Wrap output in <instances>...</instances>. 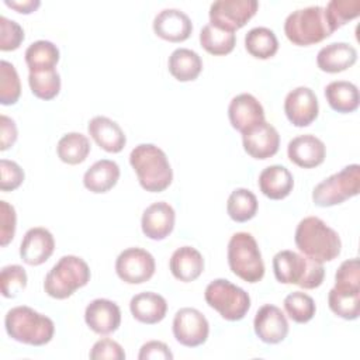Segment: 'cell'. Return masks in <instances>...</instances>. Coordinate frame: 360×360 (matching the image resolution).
Masks as SVG:
<instances>
[{
    "label": "cell",
    "instance_id": "cell-1",
    "mask_svg": "<svg viewBox=\"0 0 360 360\" xmlns=\"http://www.w3.org/2000/svg\"><path fill=\"white\" fill-rule=\"evenodd\" d=\"M294 240L304 256L319 263L336 259L342 250L339 233L318 217L301 219L295 228Z\"/></svg>",
    "mask_w": 360,
    "mask_h": 360
},
{
    "label": "cell",
    "instance_id": "cell-2",
    "mask_svg": "<svg viewBox=\"0 0 360 360\" xmlns=\"http://www.w3.org/2000/svg\"><path fill=\"white\" fill-rule=\"evenodd\" d=\"M129 163L141 187L149 193L166 190L173 180V170L166 153L153 143H139L129 153Z\"/></svg>",
    "mask_w": 360,
    "mask_h": 360
},
{
    "label": "cell",
    "instance_id": "cell-3",
    "mask_svg": "<svg viewBox=\"0 0 360 360\" xmlns=\"http://www.w3.org/2000/svg\"><path fill=\"white\" fill-rule=\"evenodd\" d=\"M4 328L11 339L30 346H44L55 333L53 321L27 305L11 308L6 314Z\"/></svg>",
    "mask_w": 360,
    "mask_h": 360
},
{
    "label": "cell",
    "instance_id": "cell-4",
    "mask_svg": "<svg viewBox=\"0 0 360 360\" xmlns=\"http://www.w3.org/2000/svg\"><path fill=\"white\" fill-rule=\"evenodd\" d=\"M273 271L278 283L295 284L304 290L318 288L325 278L322 263L288 249L274 255Z\"/></svg>",
    "mask_w": 360,
    "mask_h": 360
},
{
    "label": "cell",
    "instance_id": "cell-5",
    "mask_svg": "<svg viewBox=\"0 0 360 360\" xmlns=\"http://www.w3.org/2000/svg\"><path fill=\"white\" fill-rule=\"evenodd\" d=\"M89 264L79 256H62L46 273L44 280L45 292L55 300L69 298L76 290L90 281Z\"/></svg>",
    "mask_w": 360,
    "mask_h": 360
},
{
    "label": "cell",
    "instance_id": "cell-6",
    "mask_svg": "<svg viewBox=\"0 0 360 360\" xmlns=\"http://www.w3.org/2000/svg\"><path fill=\"white\" fill-rule=\"evenodd\" d=\"M284 34L290 42L308 46L322 42L332 35L325 10L321 6H309L290 13L284 21Z\"/></svg>",
    "mask_w": 360,
    "mask_h": 360
},
{
    "label": "cell",
    "instance_id": "cell-7",
    "mask_svg": "<svg viewBox=\"0 0 360 360\" xmlns=\"http://www.w3.org/2000/svg\"><path fill=\"white\" fill-rule=\"evenodd\" d=\"M231 271L246 283H259L264 276V263L259 245L252 233L236 232L228 242Z\"/></svg>",
    "mask_w": 360,
    "mask_h": 360
},
{
    "label": "cell",
    "instance_id": "cell-8",
    "mask_svg": "<svg viewBox=\"0 0 360 360\" xmlns=\"http://www.w3.org/2000/svg\"><path fill=\"white\" fill-rule=\"evenodd\" d=\"M205 302L224 319L235 322L245 318L250 308L249 294L226 278H215L204 292Z\"/></svg>",
    "mask_w": 360,
    "mask_h": 360
},
{
    "label": "cell",
    "instance_id": "cell-9",
    "mask_svg": "<svg viewBox=\"0 0 360 360\" xmlns=\"http://www.w3.org/2000/svg\"><path fill=\"white\" fill-rule=\"evenodd\" d=\"M360 191V166H345L340 172L323 179L314 187L312 201L318 207H333L356 197Z\"/></svg>",
    "mask_w": 360,
    "mask_h": 360
},
{
    "label": "cell",
    "instance_id": "cell-10",
    "mask_svg": "<svg viewBox=\"0 0 360 360\" xmlns=\"http://www.w3.org/2000/svg\"><path fill=\"white\" fill-rule=\"evenodd\" d=\"M257 8L256 0H217L210 6V24L235 32L248 24Z\"/></svg>",
    "mask_w": 360,
    "mask_h": 360
},
{
    "label": "cell",
    "instance_id": "cell-11",
    "mask_svg": "<svg viewBox=\"0 0 360 360\" xmlns=\"http://www.w3.org/2000/svg\"><path fill=\"white\" fill-rule=\"evenodd\" d=\"M155 270L153 256L142 248H128L115 260V273L127 284H142L152 278Z\"/></svg>",
    "mask_w": 360,
    "mask_h": 360
},
{
    "label": "cell",
    "instance_id": "cell-12",
    "mask_svg": "<svg viewBox=\"0 0 360 360\" xmlns=\"http://www.w3.org/2000/svg\"><path fill=\"white\" fill-rule=\"evenodd\" d=\"M173 335L176 340L186 347H197L207 342L210 323L207 318L195 308H181L173 318Z\"/></svg>",
    "mask_w": 360,
    "mask_h": 360
},
{
    "label": "cell",
    "instance_id": "cell-13",
    "mask_svg": "<svg viewBox=\"0 0 360 360\" xmlns=\"http://www.w3.org/2000/svg\"><path fill=\"white\" fill-rule=\"evenodd\" d=\"M284 112L294 127L302 128L311 125L319 112L316 94L307 86L295 87L285 96Z\"/></svg>",
    "mask_w": 360,
    "mask_h": 360
},
{
    "label": "cell",
    "instance_id": "cell-14",
    "mask_svg": "<svg viewBox=\"0 0 360 360\" xmlns=\"http://www.w3.org/2000/svg\"><path fill=\"white\" fill-rule=\"evenodd\" d=\"M253 328L256 336L269 345L280 343L288 335V322L284 312L271 304H266L257 309Z\"/></svg>",
    "mask_w": 360,
    "mask_h": 360
},
{
    "label": "cell",
    "instance_id": "cell-15",
    "mask_svg": "<svg viewBox=\"0 0 360 360\" xmlns=\"http://www.w3.org/2000/svg\"><path fill=\"white\" fill-rule=\"evenodd\" d=\"M242 143L245 152L259 160L269 159L278 152L280 135L277 129L266 120L245 134H242Z\"/></svg>",
    "mask_w": 360,
    "mask_h": 360
},
{
    "label": "cell",
    "instance_id": "cell-16",
    "mask_svg": "<svg viewBox=\"0 0 360 360\" xmlns=\"http://www.w3.org/2000/svg\"><path fill=\"white\" fill-rule=\"evenodd\" d=\"M228 118L233 129L245 134L255 125L264 121V110L255 96L242 93L231 100L228 107Z\"/></svg>",
    "mask_w": 360,
    "mask_h": 360
},
{
    "label": "cell",
    "instance_id": "cell-17",
    "mask_svg": "<svg viewBox=\"0 0 360 360\" xmlns=\"http://www.w3.org/2000/svg\"><path fill=\"white\" fill-rule=\"evenodd\" d=\"M176 221L173 207L166 201H158L145 208L141 218V228L146 238L152 240H163L167 238Z\"/></svg>",
    "mask_w": 360,
    "mask_h": 360
},
{
    "label": "cell",
    "instance_id": "cell-18",
    "mask_svg": "<svg viewBox=\"0 0 360 360\" xmlns=\"http://www.w3.org/2000/svg\"><path fill=\"white\" fill-rule=\"evenodd\" d=\"M84 321L94 333L110 335L121 325V309L111 300L96 298L86 307Z\"/></svg>",
    "mask_w": 360,
    "mask_h": 360
},
{
    "label": "cell",
    "instance_id": "cell-19",
    "mask_svg": "<svg viewBox=\"0 0 360 360\" xmlns=\"http://www.w3.org/2000/svg\"><path fill=\"white\" fill-rule=\"evenodd\" d=\"M53 250V235L46 228L35 226L25 232L20 245V257L30 266H39L52 256Z\"/></svg>",
    "mask_w": 360,
    "mask_h": 360
},
{
    "label": "cell",
    "instance_id": "cell-20",
    "mask_svg": "<svg viewBox=\"0 0 360 360\" xmlns=\"http://www.w3.org/2000/svg\"><path fill=\"white\" fill-rule=\"evenodd\" d=\"M155 34L169 42H183L193 32L190 17L179 8H165L159 11L153 20Z\"/></svg>",
    "mask_w": 360,
    "mask_h": 360
},
{
    "label": "cell",
    "instance_id": "cell-21",
    "mask_svg": "<svg viewBox=\"0 0 360 360\" xmlns=\"http://www.w3.org/2000/svg\"><path fill=\"white\" fill-rule=\"evenodd\" d=\"M287 155L294 165L302 169H312L323 163L326 158V146L315 135H298L288 142Z\"/></svg>",
    "mask_w": 360,
    "mask_h": 360
},
{
    "label": "cell",
    "instance_id": "cell-22",
    "mask_svg": "<svg viewBox=\"0 0 360 360\" xmlns=\"http://www.w3.org/2000/svg\"><path fill=\"white\" fill-rule=\"evenodd\" d=\"M89 135L93 141L108 153H118L127 143V136L122 128L108 117L96 115L89 121Z\"/></svg>",
    "mask_w": 360,
    "mask_h": 360
},
{
    "label": "cell",
    "instance_id": "cell-23",
    "mask_svg": "<svg viewBox=\"0 0 360 360\" xmlns=\"http://www.w3.org/2000/svg\"><path fill=\"white\" fill-rule=\"evenodd\" d=\"M357 60V51L347 42H332L319 49L316 65L322 72L339 73L352 68Z\"/></svg>",
    "mask_w": 360,
    "mask_h": 360
},
{
    "label": "cell",
    "instance_id": "cell-24",
    "mask_svg": "<svg viewBox=\"0 0 360 360\" xmlns=\"http://www.w3.org/2000/svg\"><path fill=\"white\" fill-rule=\"evenodd\" d=\"M129 311L138 322L155 325L165 319L167 312V302L165 297L158 292L143 291L131 298Z\"/></svg>",
    "mask_w": 360,
    "mask_h": 360
},
{
    "label": "cell",
    "instance_id": "cell-25",
    "mask_svg": "<svg viewBox=\"0 0 360 360\" xmlns=\"http://www.w3.org/2000/svg\"><path fill=\"white\" fill-rule=\"evenodd\" d=\"M259 188L270 200H283L292 191L294 177L291 172L281 165H271L259 174Z\"/></svg>",
    "mask_w": 360,
    "mask_h": 360
},
{
    "label": "cell",
    "instance_id": "cell-26",
    "mask_svg": "<svg viewBox=\"0 0 360 360\" xmlns=\"http://www.w3.org/2000/svg\"><path fill=\"white\" fill-rule=\"evenodd\" d=\"M169 267L174 278L183 283H190L201 276L204 270V257L195 248L181 246L173 252Z\"/></svg>",
    "mask_w": 360,
    "mask_h": 360
},
{
    "label": "cell",
    "instance_id": "cell-27",
    "mask_svg": "<svg viewBox=\"0 0 360 360\" xmlns=\"http://www.w3.org/2000/svg\"><path fill=\"white\" fill-rule=\"evenodd\" d=\"M120 179V166L110 159H100L94 162L83 176L84 187L94 193L103 194L110 191Z\"/></svg>",
    "mask_w": 360,
    "mask_h": 360
},
{
    "label": "cell",
    "instance_id": "cell-28",
    "mask_svg": "<svg viewBox=\"0 0 360 360\" xmlns=\"http://www.w3.org/2000/svg\"><path fill=\"white\" fill-rule=\"evenodd\" d=\"M325 97L329 107L340 114H349L359 108L360 94L354 83L335 80L325 87Z\"/></svg>",
    "mask_w": 360,
    "mask_h": 360
},
{
    "label": "cell",
    "instance_id": "cell-29",
    "mask_svg": "<svg viewBox=\"0 0 360 360\" xmlns=\"http://www.w3.org/2000/svg\"><path fill=\"white\" fill-rule=\"evenodd\" d=\"M167 68L176 80L191 82L200 76L202 60L197 52L188 48H177L170 53Z\"/></svg>",
    "mask_w": 360,
    "mask_h": 360
},
{
    "label": "cell",
    "instance_id": "cell-30",
    "mask_svg": "<svg viewBox=\"0 0 360 360\" xmlns=\"http://www.w3.org/2000/svg\"><path fill=\"white\" fill-rule=\"evenodd\" d=\"M246 51L257 59H269L278 51V39L273 30L267 27H255L245 35Z\"/></svg>",
    "mask_w": 360,
    "mask_h": 360
},
{
    "label": "cell",
    "instance_id": "cell-31",
    "mask_svg": "<svg viewBox=\"0 0 360 360\" xmlns=\"http://www.w3.org/2000/svg\"><path fill=\"white\" fill-rule=\"evenodd\" d=\"M89 138L80 132H68L65 134L58 145L56 153L58 158L66 165H79L86 160L90 153Z\"/></svg>",
    "mask_w": 360,
    "mask_h": 360
},
{
    "label": "cell",
    "instance_id": "cell-32",
    "mask_svg": "<svg viewBox=\"0 0 360 360\" xmlns=\"http://www.w3.org/2000/svg\"><path fill=\"white\" fill-rule=\"evenodd\" d=\"M24 56L30 72L56 69L59 62V49L53 42L39 39L28 45Z\"/></svg>",
    "mask_w": 360,
    "mask_h": 360
},
{
    "label": "cell",
    "instance_id": "cell-33",
    "mask_svg": "<svg viewBox=\"0 0 360 360\" xmlns=\"http://www.w3.org/2000/svg\"><path fill=\"white\" fill-rule=\"evenodd\" d=\"M257 198L248 188H235L226 201V212L235 222L250 221L257 212Z\"/></svg>",
    "mask_w": 360,
    "mask_h": 360
},
{
    "label": "cell",
    "instance_id": "cell-34",
    "mask_svg": "<svg viewBox=\"0 0 360 360\" xmlns=\"http://www.w3.org/2000/svg\"><path fill=\"white\" fill-rule=\"evenodd\" d=\"M200 44L208 53L222 56L233 51L236 37L235 32L224 31L221 28L214 27L212 24H207L200 31Z\"/></svg>",
    "mask_w": 360,
    "mask_h": 360
},
{
    "label": "cell",
    "instance_id": "cell-35",
    "mask_svg": "<svg viewBox=\"0 0 360 360\" xmlns=\"http://www.w3.org/2000/svg\"><path fill=\"white\" fill-rule=\"evenodd\" d=\"M28 84L32 94L41 100H52L60 91V76L56 69L31 70Z\"/></svg>",
    "mask_w": 360,
    "mask_h": 360
},
{
    "label": "cell",
    "instance_id": "cell-36",
    "mask_svg": "<svg viewBox=\"0 0 360 360\" xmlns=\"http://www.w3.org/2000/svg\"><path fill=\"white\" fill-rule=\"evenodd\" d=\"M330 311L346 321H354L360 315V292H345L332 288L328 294Z\"/></svg>",
    "mask_w": 360,
    "mask_h": 360
},
{
    "label": "cell",
    "instance_id": "cell-37",
    "mask_svg": "<svg viewBox=\"0 0 360 360\" xmlns=\"http://www.w3.org/2000/svg\"><path fill=\"white\" fill-rule=\"evenodd\" d=\"M325 17L329 28L336 31L360 14V0H332L326 4Z\"/></svg>",
    "mask_w": 360,
    "mask_h": 360
},
{
    "label": "cell",
    "instance_id": "cell-38",
    "mask_svg": "<svg viewBox=\"0 0 360 360\" xmlns=\"http://www.w3.org/2000/svg\"><path fill=\"white\" fill-rule=\"evenodd\" d=\"M284 309L294 322L307 323L315 316L316 305L311 295L302 291H294L284 298Z\"/></svg>",
    "mask_w": 360,
    "mask_h": 360
},
{
    "label": "cell",
    "instance_id": "cell-39",
    "mask_svg": "<svg viewBox=\"0 0 360 360\" xmlns=\"http://www.w3.org/2000/svg\"><path fill=\"white\" fill-rule=\"evenodd\" d=\"M21 94V83L13 63L0 62V103L3 105L15 104Z\"/></svg>",
    "mask_w": 360,
    "mask_h": 360
},
{
    "label": "cell",
    "instance_id": "cell-40",
    "mask_svg": "<svg viewBox=\"0 0 360 360\" xmlns=\"http://www.w3.org/2000/svg\"><path fill=\"white\" fill-rule=\"evenodd\" d=\"M333 288L345 292H360V263L357 257L345 260L338 267Z\"/></svg>",
    "mask_w": 360,
    "mask_h": 360
},
{
    "label": "cell",
    "instance_id": "cell-41",
    "mask_svg": "<svg viewBox=\"0 0 360 360\" xmlns=\"http://www.w3.org/2000/svg\"><path fill=\"white\" fill-rule=\"evenodd\" d=\"M27 287V273L20 264L4 266L0 271V288L1 295L6 298H14Z\"/></svg>",
    "mask_w": 360,
    "mask_h": 360
},
{
    "label": "cell",
    "instance_id": "cell-42",
    "mask_svg": "<svg viewBox=\"0 0 360 360\" xmlns=\"http://www.w3.org/2000/svg\"><path fill=\"white\" fill-rule=\"evenodd\" d=\"M24 41V30L14 20L7 17H0V49L1 51H14L20 48Z\"/></svg>",
    "mask_w": 360,
    "mask_h": 360
},
{
    "label": "cell",
    "instance_id": "cell-43",
    "mask_svg": "<svg viewBox=\"0 0 360 360\" xmlns=\"http://www.w3.org/2000/svg\"><path fill=\"white\" fill-rule=\"evenodd\" d=\"M0 190L1 191H13L18 188L24 181V170L18 163L8 159L0 160Z\"/></svg>",
    "mask_w": 360,
    "mask_h": 360
},
{
    "label": "cell",
    "instance_id": "cell-44",
    "mask_svg": "<svg viewBox=\"0 0 360 360\" xmlns=\"http://www.w3.org/2000/svg\"><path fill=\"white\" fill-rule=\"evenodd\" d=\"M89 356L91 360H124L125 352L118 342L104 338L93 345Z\"/></svg>",
    "mask_w": 360,
    "mask_h": 360
},
{
    "label": "cell",
    "instance_id": "cell-45",
    "mask_svg": "<svg viewBox=\"0 0 360 360\" xmlns=\"http://www.w3.org/2000/svg\"><path fill=\"white\" fill-rule=\"evenodd\" d=\"M17 226V214L13 205L7 201H0V245L7 246L15 233Z\"/></svg>",
    "mask_w": 360,
    "mask_h": 360
},
{
    "label": "cell",
    "instance_id": "cell-46",
    "mask_svg": "<svg viewBox=\"0 0 360 360\" xmlns=\"http://www.w3.org/2000/svg\"><path fill=\"white\" fill-rule=\"evenodd\" d=\"M139 360H172L173 353L169 346L160 340H149L141 346Z\"/></svg>",
    "mask_w": 360,
    "mask_h": 360
},
{
    "label": "cell",
    "instance_id": "cell-47",
    "mask_svg": "<svg viewBox=\"0 0 360 360\" xmlns=\"http://www.w3.org/2000/svg\"><path fill=\"white\" fill-rule=\"evenodd\" d=\"M18 131L13 118L0 115V150H7L17 141Z\"/></svg>",
    "mask_w": 360,
    "mask_h": 360
},
{
    "label": "cell",
    "instance_id": "cell-48",
    "mask_svg": "<svg viewBox=\"0 0 360 360\" xmlns=\"http://www.w3.org/2000/svg\"><path fill=\"white\" fill-rule=\"evenodd\" d=\"M4 4L13 10H15L20 14H31L34 13L39 6V0H4Z\"/></svg>",
    "mask_w": 360,
    "mask_h": 360
}]
</instances>
